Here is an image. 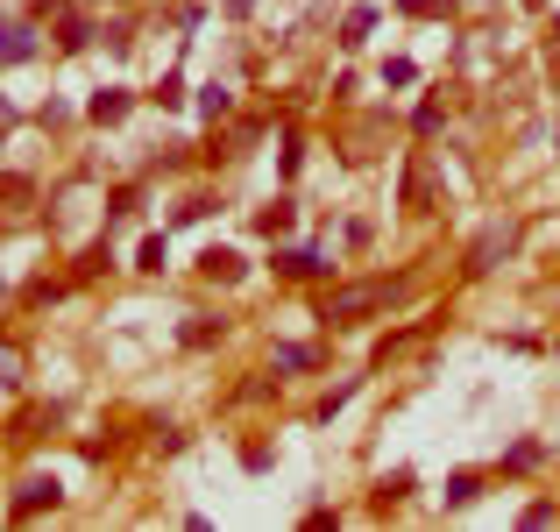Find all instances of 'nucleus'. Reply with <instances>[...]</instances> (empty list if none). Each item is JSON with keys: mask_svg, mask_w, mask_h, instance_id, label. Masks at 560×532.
Listing matches in <instances>:
<instances>
[{"mask_svg": "<svg viewBox=\"0 0 560 532\" xmlns=\"http://www.w3.org/2000/svg\"><path fill=\"white\" fill-rule=\"evenodd\" d=\"M383 298H390V284H355V291H341L334 306H327V320H341V327H348V320H362L369 306H383Z\"/></svg>", "mask_w": 560, "mask_h": 532, "instance_id": "f257e3e1", "label": "nucleus"}, {"mask_svg": "<svg viewBox=\"0 0 560 532\" xmlns=\"http://www.w3.org/2000/svg\"><path fill=\"white\" fill-rule=\"evenodd\" d=\"M57 497H64V490H57V476H29V483L15 490V511L29 518V511H43V504H57Z\"/></svg>", "mask_w": 560, "mask_h": 532, "instance_id": "f03ea898", "label": "nucleus"}, {"mask_svg": "<svg viewBox=\"0 0 560 532\" xmlns=\"http://www.w3.org/2000/svg\"><path fill=\"white\" fill-rule=\"evenodd\" d=\"M36 57V29H0V64H22Z\"/></svg>", "mask_w": 560, "mask_h": 532, "instance_id": "7ed1b4c3", "label": "nucleus"}, {"mask_svg": "<svg viewBox=\"0 0 560 532\" xmlns=\"http://www.w3.org/2000/svg\"><path fill=\"white\" fill-rule=\"evenodd\" d=\"M199 270H206V277H242V256H234V249H206Z\"/></svg>", "mask_w": 560, "mask_h": 532, "instance_id": "20e7f679", "label": "nucleus"}, {"mask_svg": "<svg viewBox=\"0 0 560 532\" xmlns=\"http://www.w3.org/2000/svg\"><path fill=\"white\" fill-rule=\"evenodd\" d=\"M121 114H128V93H121V86H107V93L93 100V121H121Z\"/></svg>", "mask_w": 560, "mask_h": 532, "instance_id": "39448f33", "label": "nucleus"}, {"mask_svg": "<svg viewBox=\"0 0 560 532\" xmlns=\"http://www.w3.org/2000/svg\"><path fill=\"white\" fill-rule=\"evenodd\" d=\"M164 263H171V249H164V235H149V242H142V270H164Z\"/></svg>", "mask_w": 560, "mask_h": 532, "instance_id": "423d86ee", "label": "nucleus"}, {"mask_svg": "<svg viewBox=\"0 0 560 532\" xmlns=\"http://www.w3.org/2000/svg\"><path fill=\"white\" fill-rule=\"evenodd\" d=\"M405 490H412V476H405V469H397V476H383V483H376V497H383V504H397V497H405Z\"/></svg>", "mask_w": 560, "mask_h": 532, "instance_id": "0eeeda50", "label": "nucleus"}, {"mask_svg": "<svg viewBox=\"0 0 560 532\" xmlns=\"http://www.w3.org/2000/svg\"><path fill=\"white\" fill-rule=\"evenodd\" d=\"M475 490H483V483H475V476H454V483H447V504H468Z\"/></svg>", "mask_w": 560, "mask_h": 532, "instance_id": "6e6552de", "label": "nucleus"}, {"mask_svg": "<svg viewBox=\"0 0 560 532\" xmlns=\"http://www.w3.org/2000/svg\"><path fill=\"white\" fill-rule=\"evenodd\" d=\"M277 369H312V348H277Z\"/></svg>", "mask_w": 560, "mask_h": 532, "instance_id": "1a4fd4ad", "label": "nucleus"}, {"mask_svg": "<svg viewBox=\"0 0 560 532\" xmlns=\"http://www.w3.org/2000/svg\"><path fill=\"white\" fill-rule=\"evenodd\" d=\"M405 8H412V15H433V8H440V0H405Z\"/></svg>", "mask_w": 560, "mask_h": 532, "instance_id": "9d476101", "label": "nucleus"}]
</instances>
